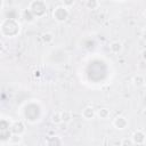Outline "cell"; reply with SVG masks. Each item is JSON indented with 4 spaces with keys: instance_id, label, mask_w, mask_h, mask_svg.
<instances>
[{
    "instance_id": "obj_1",
    "label": "cell",
    "mask_w": 146,
    "mask_h": 146,
    "mask_svg": "<svg viewBox=\"0 0 146 146\" xmlns=\"http://www.w3.org/2000/svg\"><path fill=\"white\" fill-rule=\"evenodd\" d=\"M29 10L34 15L35 18L42 17L46 15L47 13V5L44 1H40V0H34L31 1L29 3Z\"/></svg>"
},
{
    "instance_id": "obj_2",
    "label": "cell",
    "mask_w": 146,
    "mask_h": 146,
    "mask_svg": "<svg viewBox=\"0 0 146 146\" xmlns=\"http://www.w3.org/2000/svg\"><path fill=\"white\" fill-rule=\"evenodd\" d=\"M68 16H70V10L64 5H59V6L55 7L52 10V18L58 23L65 22L68 18Z\"/></svg>"
},
{
    "instance_id": "obj_3",
    "label": "cell",
    "mask_w": 146,
    "mask_h": 146,
    "mask_svg": "<svg viewBox=\"0 0 146 146\" xmlns=\"http://www.w3.org/2000/svg\"><path fill=\"white\" fill-rule=\"evenodd\" d=\"M112 125L116 129V130H124L128 128L129 125V121L128 117L124 115H116L113 121H112Z\"/></svg>"
},
{
    "instance_id": "obj_4",
    "label": "cell",
    "mask_w": 146,
    "mask_h": 146,
    "mask_svg": "<svg viewBox=\"0 0 146 146\" xmlns=\"http://www.w3.org/2000/svg\"><path fill=\"white\" fill-rule=\"evenodd\" d=\"M130 138L132 139V141H133L135 145H144L145 139H146V133L143 130L137 129V130H135L132 132V135H131Z\"/></svg>"
},
{
    "instance_id": "obj_5",
    "label": "cell",
    "mask_w": 146,
    "mask_h": 146,
    "mask_svg": "<svg viewBox=\"0 0 146 146\" xmlns=\"http://www.w3.org/2000/svg\"><path fill=\"white\" fill-rule=\"evenodd\" d=\"M81 116L86 121H90V120L95 119V116H96V110L92 106H86L81 111Z\"/></svg>"
},
{
    "instance_id": "obj_6",
    "label": "cell",
    "mask_w": 146,
    "mask_h": 146,
    "mask_svg": "<svg viewBox=\"0 0 146 146\" xmlns=\"http://www.w3.org/2000/svg\"><path fill=\"white\" fill-rule=\"evenodd\" d=\"M11 132L13 133H17V135H22L25 132V124L23 123V121L18 120V121H14L13 124H11V128H10Z\"/></svg>"
},
{
    "instance_id": "obj_7",
    "label": "cell",
    "mask_w": 146,
    "mask_h": 146,
    "mask_svg": "<svg viewBox=\"0 0 146 146\" xmlns=\"http://www.w3.org/2000/svg\"><path fill=\"white\" fill-rule=\"evenodd\" d=\"M122 50H123V44H122L121 41L114 40V41H112V42L110 43V51H111L112 54L119 55V54L122 52Z\"/></svg>"
},
{
    "instance_id": "obj_8",
    "label": "cell",
    "mask_w": 146,
    "mask_h": 146,
    "mask_svg": "<svg viewBox=\"0 0 146 146\" xmlns=\"http://www.w3.org/2000/svg\"><path fill=\"white\" fill-rule=\"evenodd\" d=\"M96 116L100 120H108L111 116V111L107 107H100L96 111Z\"/></svg>"
},
{
    "instance_id": "obj_9",
    "label": "cell",
    "mask_w": 146,
    "mask_h": 146,
    "mask_svg": "<svg viewBox=\"0 0 146 146\" xmlns=\"http://www.w3.org/2000/svg\"><path fill=\"white\" fill-rule=\"evenodd\" d=\"M145 82H146V79L143 74H135L132 76V84L137 88H140V87H144L145 86Z\"/></svg>"
},
{
    "instance_id": "obj_10",
    "label": "cell",
    "mask_w": 146,
    "mask_h": 146,
    "mask_svg": "<svg viewBox=\"0 0 146 146\" xmlns=\"http://www.w3.org/2000/svg\"><path fill=\"white\" fill-rule=\"evenodd\" d=\"M63 141L58 136H51L48 137L46 140V146H62Z\"/></svg>"
},
{
    "instance_id": "obj_11",
    "label": "cell",
    "mask_w": 146,
    "mask_h": 146,
    "mask_svg": "<svg viewBox=\"0 0 146 146\" xmlns=\"http://www.w3.org/2000/svg\"><path fill=\"white\" fill-rule=\"evenodd\" d=\"M22 140H23V137H22V135L11 133L7 143H8L9 145H11V146H17V145H19V144L22 143Z\"/></svg>"
},
{
    "instance_id": "obj_12",
    "label": "cell",
    "mask_w": 146,
    "mask_h": 146,
    "mask_svg": "<svg viewBox=\"0 0 146 146\" xmlns=\"http://www.w3.org/2000/svg\"><path fill=\"white\" fill-rule=\"evenodd\" d=\"M50 122H51L52 124H55V125H59L60 123H63L60 112H58V111L54 112V113L50 115Z\"/></svg>"
},
{
    "instance_id": "obj_13",
    "label": "cell",
    "mask_w": 146,
    "mask_h": 146,
    "mask_svg": "<svg viewBox=\"0 0 146 146\" xmlns=\"http://www.w3.org/2000/svg\"><path fill=\"white\" fill-rule=\"evenodd\" d=\"M60 114H62V121L65 123V124H67V123H70L71 121H72V112L71 111H68V110H64V111H62L60 112Z\"/></svg>"
},
{
    "instance_id": "obj_14",
    "label": "cell",
    "mask_w": 146,
    "mask_h": 146,
    "mask_svg": "<svg viewBox=\"0 0 146 146\" xmlns=\"http://www.w3.org/2000/svg\"><path fill=\"white\" fill-rule=\"evenodd\" d=\"M41 40L46 44H50L54 41V34L51 32H44L41 34Z\"/></svg>"
},
{
    "instance_id": "obj_15",
    "label": "cell",
    "mask_w": 146,
    "mask_h": 146,
    "mask_svg": "<svg viewBox=\"0 0 146 146\" xmlns=\"http://www.w3.org/2000/svg\"><path fill=\"white\" fill-rule=\"evenodd\" d=\"M84 6L87 9H97L100 6V2L98 0H87L84 2Z\"/></svg>"
},
{
    "instance_id": "obj_16",
    "label": "cell",
    "mask_w": 146,
    "mask_h": 146,
    "mask_svg": "<svg viewBox=\"0 0 146 146\" xmlns=\"http://www.w3.org/2000/svg\"><path fill=\"white\" fill-rule=\"evenodd\" d=\"M120 146H135V144H133V141L130 137H124V138L121 139Z\"/></svg>"
},
{
    "instance_id": "obj_17",
    "label": "cell",
    "mask_w": 146,
    "mask_h": 146,
    "mask_svg": "<svg viewBox=\"0 0 146 146\" xmlns=\"http://www.w3.org/2000/svg\"><path fill=\"white\" fill-rule=\"evenodd\" d=\"M140 56H141V59L146 63V48H144L143 50H141V52H140Z\"/></svg>"
},
{
    "instance_id": "obj_18",
    "label": "cell",
    "mask_w": 146,
    "mask_h": 146,
    "mask_svg": "<svg viewBox=\"0 0 146 146\" xmlns=\"http://www.w3.org/2000/svg\"><path fill=\"white\" fill-rule=\"evenodd\" d=\"M63 5H64L65 7H67V8H68L70 6H73V5H74V1H65Z\"/></svg>"
},
{
    "instance_id": "obj_19",
    "label": "cell",
    "mask_w": 146,
    "mask_h": 146,
    "mask_svg": "<svg viewBox=\"0 0 146 146\" xmlns=\"http://www.w3.org/2000/svg\"><path fill=\"white\" fill-rule=\"evenodd\" d=\"M143 16H144V17L146 18V8H145V9L143 10Z\"/></svg>"
},
{
    "instance_id": "obj_20",
    "label": "cell",
    "mask_w": 146,
    "mask_h": 146,
    "mask_svg": "<svg viewBox=\"0 0 146 146\" xmlns=\"http://www.w3.org/2000/svg\"><path fill=\"white\" fill-rule=\"evenodd\" d=\"M143 113H144V114H146V108L144 110V112H143Z\"/></svg>"
},
{
    "instance_id": "obj_21",
    "label": "cell",
    "mask_w": 146,
    "mask_h": 146,
    "mask_svg": "<svg viewBox=\"0 0 146 146\" xmlns=\"http://www.w3.org/2000/svg\"><path fill=\"white\" fill-rule=\"evenodd\" d=\"M144 145H145V146H146V139H145V143H144Z\"/></svg>"
},
{
    "instance_id": "obj_22",
    "label": "cell",
    "mask_w": 146,
    "mask_h": 146,
    "mask_svg": "<svg viewBox=\"0 0 146 146\" xmlns=\"http://www.w3.org/2000/svg\"><path fill=\"white\" fill-rule=\"evenodd\" d=\"M144 87H145V89H146V82H145V86H144Z\"/></svg>"
}]
</instances>
